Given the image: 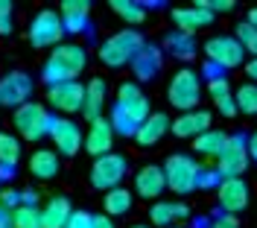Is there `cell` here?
I'll return each mask as SVG.
<instances>
[{
  "mask_svg": "<svg viewBox=\"0 0 257 228\" xmlns=\"http://www.w3.org/2000/svg\"><path fill=\"white\" fill-rule=\"evenodd\" d=\"M85 65H88L85 47H79V44H59L50 53L47 65L41 70V79L47 82V88L50 85H59V82H70L85 70Z\"/></svg>",
  "mask_w": 257,
  "mask_h": 228,
  "instance_id": "1",
  "label": "cell"
},
{
  "mask_svg": "<svg viewBox=\"0 0 257 228\" xmlns=\"http://www.w3.org/2000/svg\"><path fill=\"white\" fill-rule=\"evenodd\" d=\"M144 44H146L144 33H138V30H120V33H114L111 38H105L99 44V62L108 67H126V65H132V59L141 53Z\"/></svg>",
  "mask_w": 257,
  "mask_h": 228,
  "instance_id": "2",
  "label": "cell"
},
{
  "mask_svg": "<svg viewBox=\"0 0 257 228\" xmlns=\"http://www.w3.org/2000/svg\"><path fill=\"white\" fill-rule=\"evenodd\" d=\"M149 99L141 94V97L135 99H117L111 108V117H108V123H111L114 135L120 132L123 138H135V132L144 126V120L149 117Z\"/></svg>",
  "mask_w": 257,
  "mask_h": 228,
  "instance_id": "3",
  "label": "cell"
},
{
  "mask_svg": "<svg viewBox=\"0 0 257 228\" xmlns=\"http://www.w3.org/2000/svg\"><path fill=\"white\" fill-rule=\"evenodd\" d=\"M167 99H170V105L178 108V111H193L196 105H199V99H202V79H199V73L193 70V67H181L176 70V76L170 82V88H167Z\"/></svg>",
  "mask_w": 257,
  "mask_h": 228,
  "instance_id": "4",
  "label": "cell"
},
{
  "mask_svg": "<svg viewBox=\"0 0 257 228\" xmlns=\"http://www.w3.org/2000/svg\"><path fill=\"white\" fill-rule=\"evenodd\" d=\"M15 129L24 141H41L44 135H50V126L56 117H50V111L41 102H24L21 108H15Z\"/></svg>",
  "mask_w": 257,
  "mask_h": 228,
  "instance_id": "5",
  "label": "cell"
},
{
  "mask_svg": "<svg viewBox=\"0 0 257 228\" xmlns=\"http://www.w3.org/2000/svg\"><path fill=\"white\" fill-rule=\"evenodd\" d=\"M164 179H167V187L176 196H187L190 190H196V176H199V164L193 161L190 155H170L164 161Z\"/></svg>",
  "mask_w": 257,
  "mask_h": 228,
  "instance_id": "6",
  "label": "cell"
},
{
  "mask_svg": "<svg viewBox=\"0 0 257 228\" xmlns=\"http://www.w3.org/2000/svg\"><path fill=\"white\" fill-rule=\"evenodd\" d=\"M126 170H128L126 155L108 152V155H102V158L94 161V167H91V184L96 190H114V187H120V181L126 179Z\"/></svg>",
  "mask_w": 257,
  "mask_h": 228,
  "instance_id": "7",
  "label": "cell"
},
{
  "mask_svg": "<svg viewBox=\"0 0 257 228\" xmlns=\"http://www.w3.org/2000/svg\"><path fill=\"white\" fill-rule=\"evenodd\" d=\"M245 135H228V144L222 152L216 155V170L222 173V179H240V173H245L248 167V149H245Z\"/></svg>",
  "mask_w": 257,
  "mask_h": 228,
  "instance_id": "8",
  "label": "cell"
},
{
  "mask_svg": "<svg viewBox=\"0 0 257 228\" xmlns=\"http://www.w3.org/2000/svg\"><path fill=\"white\" fill-rule=\"evenodd\" d=\"M64 38V27L59 12L53 9H41L38 15L32 18L30 24V41L32 47H59Z\"/></svg>",
  "mask_w": 257,
  "mask_h": 228,
  "instance_id": "9",
  "label": "cell"
},
{
  "mask_svg": "<svg viewBox=\"0 0 257 228\" xmlns=\"http://www.w3.org/2000/svg\"><path fill=\"white\" fill-rule=\"evenodd\" d=\"M205 56L208 62L219 65L222 70H231V67H240L245 62V50L240 47V41L234 35H213L205 41Z\"/></svg>",
  "mask_w": 257,
  "mask_h": 228,
  "instance_id": "10",
  "label": "cell"
},
{
  "mask_svg": "<svg viewBox=\"0 0 257 228\" xmlns=\"http://www.w3.org/2000/svg\"><path fill=\"white\" fill-rule=\"evenodd\" d=\"M32 94V76L24 70H12L0 79V108H21L30 102Z\"/></svg>",
  "mask_w": 257,
  "mask_h": 228,
  "instance_id": "11",
  "label": "cell"
},
{
  "mask_svg": "<svg viewBox=\"0 0 257 228\" xmlns=\"http://www.w3.org/2000/svg\"><path fill=\"white\" fill-rule=\"evenodd\" d=\"M82 99H85V85L79 79L59 82L47 88V102L62 114H76L82 111Z\"/></svg>",
  "mask_w": 257,
  "mask_h": 228,
  "instance_id": "12",
  "label": "cell"
},
{
  "mask_svg": "<svg viewBox=\"0 0 257 228\" xmlns=\"http://www.w3.org/2000/svg\"><path fill=\"white\" fill-rule=\"evenodd\" d=\"M50 138H53V147H56L53 152H56V155H76V152L82 149V141H85L82 129L73 123V120H67V117L53 120Z\"/></svg>",
  "mask_w": 257,
  "mask_h": 228,
  "instance_id": "13",
  "label": "cell"
},
{
  "mask_svg": "<svg viewBox=\"0 0 257 228\" xmlns=\"http://www.w3.org/2000/svg\"><path fill=\"white\" fill-rule=\"evenodd\" d=\"M216 199H219V208L225 213H237L248 205V184L242 179H222V184L216 187Z\"/></svg>",
  "mask_w": 257,
  "mask_h": 228,
  "instance_id": "14",
  "label": "cell"
},
{
  "mask_svg": "<svg viewBox=\"0 0 257 228\" xmlns=\"http://www.w3.org/2000/svg\"><path fill=\"white\" fill-rule=\"evenodd\" d=\"M85 149L94 155V158H102V155H108L114 147V129L108 120H102V117H96L94 123L88 126V132H85Z\"/></svg>",
  "mask_w": 257,
  "mask_h": 228,
  "instance_id": "15",
  "label": "cell"
},
{
  "mask_svg": "<svg viewBox=\"0 0 257 228\" xmlns=\"http://www.w3.org/2000/svg\"><path fill=\"white\" fill-rule=\"evenodd\" d=\"M208 129H210V111H205V108H193V111H184L181 117L170 120V132L176 138H199Z\"/></svg>",
  "mask_w": 257,
  "mask_h": 228,
  "instance_id": "16",
  "label": "cell"
},
{
  "mask_svg": "<svg viewBox=\"0 0 257 228\" xmlns=\"http://www.w3.org/2000/svg\"><path fill=\"white\" fill-rule=\"evenodd\" d=\"M161 65H164V56H161V47L158 44H149L146 41L144 47H141V53L132 59V70H135V79H155L158 76Z\"/></svg>",
  "mask_w": 257,
  "mask_h": 228,
  "instance_id": "17",
  "label": "cell"
},
{
  "mask_svg": "<svg viewBox=\"0 0 257 228\" xmlns=\"http://www.w3.org/2000/svg\"><path fill=\"white\" fill-rule=\"evenodd\" d=\"M167 190V179H164V170L155 167V164H146L138 170L135 176V193L144 196V199H158L161 193Z\"/></svg>",
  "mask_w": 257,
  "mask_h": 228,
  "instance_id": "18",
  "label": "cell"
},
{
  "mask_svg": "<svg viewBox=\"0 0 257 228\" xmlns=\"http://www.w3.org/2000/svg\"><path fill=\"white\" fill-rule=\"evenodd\" d=\"M105 97H108V85L102 76H94V79L85 85V99H82V114L88 117V123H94L96 117L105 108Z\"/></svg>",
  "mask_w": 257,
  "mask_h": 228,
  "instance_id": "19",
  "label": "cell"
},
{
  "mask_svg": "<svg viewBox=\"0 0 257 228\" xmlns=\"http://www.w3.org/2000/svg\"><path fill=\"white\" fill-rule=\"evenodd\" d=\"M59 9H62L59 18H62L64 33L76 35L88 27V12H91V3H88V0H64Z\"/></svg>",
  "mask_w": 257,
  "mask_h": 228,
  "instance_id": "20",
  "label": "cell"
},
{
  "mask_svg": "<svg viewBox=\"0 0 257 228\" xmlns=\"http://www.w3.org/2000/svg\"><path fill=\"white\" fill-rule=\"evenodd\" d=\"M167 132H170V117L161 114V111H152L144 120V126L135 132V141H138L141 147H155Z\"/></svg>",
  "mask_w": 257,
  "mask_h": 228,
  "instance_id": "21",
  "label": "cell"
},
{
  "mask_svg": "<svg viewBox=\"0 0 257 228\" xmlns=\"http://www.w3.org/2000/svg\"><path fill=\"white\" fill-rule=\"evenodd\" d=\"M173 21H176L178 33L193 35L196 30L208 27L210 21H213V15H210L208 9H202V6H184V9H173Z\"/></svg>",
  "mask_w": 257,
  "mask_h": 228,
  "instance_id": "22",
  "label": "cell"
},
{
  "mask_svg": "<svg viewBox=\"0 0 257 228\" xmlns=\"http://www.w3.org/2000/svg\"><path fill=\"white\" fill-rule=\"evenodd\" d=\"M187 216H190V208L184 202H155L152 211H149L152 225H158V228H170L173 222L187 219Z\"/></svg>",
  "mask_w": 257,
  "mask_h": 228,
  "instance_id": "23",
  "label": "cell"
},
{
  "mask_svg": "<svg viewBox=\"0 0 257 228\" xmlns=\"http://www.w3.org/2000/svg\"><path fill=\"white\" fill-rule=\"evenodd\" d=\"M70 202L64 199V196H56V199H50L47 205L41 208V228H64V222L70 219Z\"/></svg>",
  "mask_w": 257,
  "mask_h": 228,
  "instance_id": "24",
  "label": "cell"
},
{
  "mask_svg": "<svg viewBox=\"0 0 257 228\" xmlns=\"http://www.w3.org/2000/svg\"><path fill=\"white\" fill-rule=\"evenodd\" d=\"M196 38L193 35H187V33H170L167 38H164V50L173 56V59H178V62H190L193 56H196Z\"/></svg>",
  "mask_w": 257,
  "mask_h": 228,
  "instance_id": "25",
  "label": "cell"
},
{
  "mask_svg": "<svg viewBox=\"0 0 257 228\" xmlns=\"http://www.w3.org/2000/svg\"><path fill=\"white\" fill-rule=\"evenodd\" d=\"M30 173L35 179H53L59 173V155L53 149H35L30 158Z\"/></svg>",
  "mask_w": 257,
  "mask_h": 228,
  "instance_id": "26",
  "label": "cell"
},
{
  "mask_svg": "<svg viewBox=\"0 0 257 228\" xmlns=\"http://www.w3.org/2000/svg\"><path fill=\"white\" fill-rule=\"evenodd\" d=\"M225 144H228V135L219 129H208V132H202L199 138H193V149L199 155H208V158H216Z\"/></svg>",
  "mask_w": 257,
  "mask_h": 228,
  "instance_id": "27",
  "label": "cell"
},
{
  "mask_svg": "<svg viewBox=\"0 0 257 228\" xmlns=\"http://www.w3.org/2000/svg\"><path fill=\"white\" fill-rule=\"evenodd\" d=\"M132 211V193L126 187H114L105 193V216H123Z\"/></svg>",
  "mask_w": 257,
  "mask_h": 228,
  "instance_id": "28",
  "label": "cell"
},
{
  "mask_svg": "<svg viewBox=\"0 0 257 228\" xmlns=\"http://www.w3.org/2000/svg\"><path fill=\"white\" fill-rule=\"evenodd\" d=\"M111 9L128 24H141L146 18V6L138 0H111Z\"/></svg>",
  "mask_w": 257,
  "mask_h": 228,
  "instance_id": "29",
  "label": "cell"
},
{
  "mask_svg": "<svg viewBox=\"0 0 257 228\" xmlns=\"http://www.w3.org/2000/svg\"><path fill=\"white\" fill-rule=\"evenodd\" d=\"M234 105H237V111H242V114H257V85L254 82H245V85L237 88Z\"/></svg>",
  "mask_w": 257,
  "mask_h": 228,
  "instance_id": "30",
  "label": "cell"
},
{
  "mask_svg": "<svg viewBox=\"0 0 257 228\" xmlns=\"http://www.w3.org/2000/svg\"><path fill=\"white\" fill-rule=\"evenodd\" d=\"M21 158V141L9 132H0V164L3 167H15Z\"/></svg>",
  "mask_w": 257,
  "mask_h": 228,
  "instance_id": "31",
  "label": "cell"
},
{
  "mask_svg": "<svg viewBox=\"0 0 257 228\" xmlns=\"http://www.w3.org/2000/svg\"><path fill=\"white\" fill-rule=\"evenodd\" d=\"M12 228H41V211L30 205H18L12 211Z\"/></svg>",
  "mask_w": 257,
  "mask_h": 228,
  "instance_id": "32",
  "label": "cell"
},
{
  "mask_svg": "<svg viewBox=\"0 0 257 228\" xmlns=\"http://www.w3.org/2000/svg\"><path fill=\"white\" fill-rule=\"evenodd\" d=\"M237 41H240V47L251 56V59H257V30L251 27V24H237V35H234Z\"/></svg>",
  "mask_w": 257,
  "mask_h": 228,
  "instance_id": "33",
  "label": "cell"
},
{
  "mask_svg": "<svg viewBox=\"0 0 257 228\" xmlns=\"http://www.w3.org/2000/svg\"><path fill=\"white\" fill-rule=\"evenodd\" d=\"M219 184H222V173H219V170L199 167V176H196V190H210V187H219Z\"/></svg>",
  "mask_w": 257,
  "mask_h": 228,
  "instance_id": "34",
  "label": "cell"
},
{
  "mask_svg": "<svg viewBox=\"0 0 257 228\" xmlns=\"http://www.w3.org/2000/svg\"><path fill=\"white\" fill-rule=\"evenodd\" d=\"M208 94L213 97V102H216V99L231 97V82H228V79H213V82H208Z\"/></svg>",
  "mask_w": 257,
  "mask_h": 228,
  "instance_id": "35",
  "label": "cell"
},
{
  "mask_svg": "<svg viewBox=\"0 0 257 228\" xmlns=\"http://www.w3.org/2000/svg\"><path fill=\"white\" fill-rule=\"evenodd\" d=\"M12 33V3L9 0H0V35Z\"/></svg>",
  "mask_w": 257,
  "mask_h": 228,
  "instance_id": "36",
  "label": "cell"
},
{
  "mask_svg": "<svg viewBox=\"0 0 257 228\" xmlns=\"http://www.w3.org/2000/svg\"><path fill=\"white\" fill-rule=\"evenodd\" d=\"M91 219H94V213L73 211V213H70V219L64 222V228H91Z\"/></svg>",
  "mask_w": 257,
  "mask_h": 228,
  "instance_id": "37",
  "label": "cell"
},
{
  "mask_svg": "<svg viewBox=\"0 0 257 228\" xmlns=\"http://www.w3.org/2000/svg\"><path fill=\"white\" fill-rule=\"evenodd\" d=\"M196 6L208 9L210 15H213V12H231V9H234V0H199Z\"/></svg>",
  "mask_w": 257,
  "mask_h": 228,
  "instance_id": "38",
  "label": "cell"
},
{
  "mask_svg": "<svg viewBox=\"0 0 257 228\" xmlns=\"http://www.w3.org/2000/svg\"><path fill=\"white\" fill-rule=\"evenodd\" d=\"M0 205H3L6 211H15L18 205H21V193L12 190V187H3V193H0Z\"/></svg>",
  "mask_w": 257,
  "mask_h": 228,
  "instance_id": "39",
  "label": "cell"
},
{
  "mask_svg": "<svg viewBox=\"0 0 257 228\" xmlns=\"http://www.w3.org/2000/svg\"><path fill=\"white\" fill-rule=\"evenodd\" d=\"M144 91H141V85L138 82H123L120 88H117V99H135V97H141Z\"/></svg>",
  "mask_w": 257,
  "mask_h": 228,
  "instance_id": "40",
  "label": "cell"
},
{
  "mask_svg": "<svg viewBox=\"0 0 257 228\" xmlns=\"http://www.w3.org/2000/svg\"><path fill=\"white\" fill-rule=\"evenodd\" d=\"M240 225V219L234 216V213H222V216H216L213 222H210V228H237Z\"/></svg>",
  "mask_w": 257,
  "mask_h": 228,
  "instance_id": "41",
  "label": "cell"
},
{
  "mask_svg": "<svg viewBox=\"0 0 257 228\" xmlns=\"http://www.w3.org/2000/svg\"><path fill=\"white\" fill-rule=\"evenodd\" d=\"M216 108H219V114H225V117H234L237 114V105H234V94L225 99H216Z\"/></svg>",
  "mask_w": 257,
  "mask_h": 228,
  "instance_id": "42",
  "label": "cell"
},
{
  "mask_svg": "<svg viewBox=\"0 0 257 228\" xmlns=\"http://www.w3.org/2000/svg\"><path fill=\"white\" fill-rule=\"evenodd\" d=\"M202 73H205V79H208V82H213V79H225V70H222L219 65H213V62H208Z\"/></svg>",
  "mask_w": 257,
  "mask_h": 228,
  "instance_id": "43",
  "label": "cell"
},
{
  "mask_svg": "<svg viewBox=\"0 0 257 228\" xmlns=\"http://www.w3.org/2000/svg\"><path fill=\"white\" fill-rule=\"evenodd\" d=\"M91 228H117V225H114V219H111V216L99 213V216H94V219H91Z\"/></svg>",
  "mask_w": 257,
  "mask_h": 228,
  "instance_id": "44",
  "label": "cell"
},
{
  "mask_svg": "<svg viewBox=\"0 0 257 228\" xmlns=\"http://www.w3.org/2000/svg\"><path fill=\"white\" fill-rule=\"evenodd\" d=\"M245 149H248V161H257V132L245 141Z\"/></svg>",
  "mask_w": 257,
  "mask_h": 228,
  "instance_id": "45",
  "label": "cell"
},
{
  "mask_svg": "<svg viewBox=\"0 0 257 228\" xmlns=\"http://www.w3.org/2000/svg\"><path fill=\"white\" fill-rule=\"evenodd\" d=\"M0 228H12V211H6L0 205Z\"/></svg>",
  "mask_w": 257,
  "mask_h": 228,
  "instance_id": "46",
  "label": "cell"
},
{
  "mask_svg": "<svg viewBox=\"0 0 257 228\" xmlns=\"http://www.w3.org/2000/svg\"><path fill=\"white\" fill-rule=\"evenodd\" d=\"M15 179V167H3L0 164V181H12Z\"/></svg>",
  "mask_w": 257,
  "mask_h": 228,
  "instance_id": "47",
  "label": "cell"
},
{
  "mask_svg": "<svg viewBox=\"0 0 257 228\" xmlns=\"http://www.w3.org/2000/svg\"><path fill=\"white\" fill-rule=\"evenodd\" d=\"M245 73H248V79H254V85H257V59H251V62L245 65Z\"/></svg>",
  "mask_w": 257,
  "mask_h": 228,
  "instance_id": "48",
  "label": "cell"
},
{
  "mask_svg": "<svg viewBox=\"0 0 257 228\" xmlns=\"http://www.w3.org/2000/svg\"><path fill=\"white\" fill-rule=\"evenodd\" d=\"M245 24H251V27L257 30V6L254 9H248V21H245Z\"/></svg>",
  "mask_w": 257,
  "mask_h": 228,
  "instance_id": "49",
  "label": "cell"
},
{
  "mask_svg": "<svg viewBox=\"0 0 257 228\" xmlns=\"http://www.w3.org/2000/svg\"><path fill=\"white\" fill-rule=\"evenodd\" d=\"M132 228H149V225H132Z\"/></svg>",
  "mask_w": 257,
  "mask_h": 228,
  "instance_id": "50",
  "label": "cell"
}]
</instances>
